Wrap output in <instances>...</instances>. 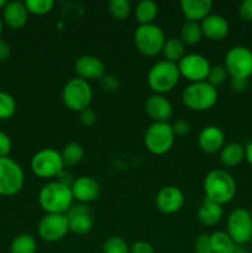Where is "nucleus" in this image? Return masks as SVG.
Here are the masks:
<instances>
[{
    "mask_svg": "<svg viewBox=\"0 0 252 253\" xmlns=\"http://www.w3.org/2000/svg\"><path fill=\"white\" fill-rule=\"evenodd\" d=\"M73 200L71 187L63 182H48L39 192V204L46 214H67Z\"/></svg>",
    "mask_w": 252,
    "mask_h": 253,
    "instance_id": "1",
    "label": "nucleus"
},
{
    "mask_svg": "<svg viewBox=\"0 0 252 253\" xmlns=\"http://www.w3.org/2000/svg\"><path fill=\"white\" fill-rule=\"evenodd\" d=\"M205 199L216 204H226L231 202L236 194V183L232 175L224 169L210 170L203 183Z\"/></svg>",
    "mask_w": 252,
    "mask_h": 253,
    "instance_id": "2",
    "label": "nucleus"
},
{
    "mask_svg": "<svg viewBox=\"0 0 252 253\" xmlns=\"http://www.w3.org/2000/svg\"><path fill=\"white\" fill-rule=\"evenodd\" d=\"M180 78L177 63L166 59L157 62L150 68L147 73V84L155 94H165L172 90Z\"/></svg>",
    "mask_w": 252,
    "mask_h": 253,
    "instance_id": "3",
    "label": "nucleus"
},
{
    "mask_svg": "<svg viewBox=\"0 0 252 253\" xmlns=\"http://www.w3.org/2000/svg\"><path fill=\"white\" fill-rule=\"evenodd\" d=\"M182 101L193 111H205L216 104L217 90L207 81L190 83L182 93Z\"/></svg>",
    "mask_w": 252,
    "mask_h": 253,
    "instance_id": "4",
    "label": "nucleus"
},
{
    "mask_svg": "<svg viewBox=\"0 0 252 253\" xmlns=\"http://www.w3.org/2000/svg\"><path fill=\"white\" fill-rule=\"evenodd\" d=\"M133 42L140 53L155 57L162 52L166 36L163 30L156 24L138 25L133 34Z\"/></svg>",
    "mask_w": 252,
    "mask_h": 253,
    "instance_id": "5",
    "label": "nucleus"
},
{
    "mask_svg": "<svg viewBox=\"0 0 252 253\" xmlns=\"http://www.w3.org/2000/svg\"><path fill=\"white\" fill-rule=\"evenodd\" d=\"M91 99H93V90L90 84L79 77L69 79L62 90L63 104L72 111L81 113L84 109H88Z\"/></svg>",
    "mask_w": 252,
    "mask_h": 253,
    "instance_id": "6",
    "label": "nucleus"
},
{
    "mask_svg": "<svg viewBox=\"0 0 252 253\" xmlns=\"http://www.w3.org/2000/svg\"><path fill=\"white\" fill-rule=\"evenodd\" d=\"M145 146L151 153L162 156L172 148L175 135L168 123H153L145 132Z\"/></svg>",
    "mask_w": 252,
    "mask_h": 253,
    "instance_id": "7",
    "label": "nucleus"
},
{
    "mask_svg": "<svg viewBox=\"0 0 252 253\" xmlns=\"http://www.w3.org/2000/svg\"><path fill=\"white\" fill-rule=\"evenodd\" d=\"M64 168L61 152L54 148H42L37 151L31 160V169L40 178H53L62 173Z\"/></svg>",
    "mask_w": 252,
    "mask_h": 253,
    "instance_id": "8",
    "label": "nucleus"
},
{
    "mask_svg": "<svg viewBox=\"0 0 252 253\" xmlns=\"http://www.w3.org/2000/svg\"><path fill=\"white\" fill-rule=\"evenodd\" d=\"M24 183V170L19 163L10 157L0 158V195L11 197L17 194Z\"/></svg>",
    "mask_w": 252,
    "mask_h": 253,
    "instance_id": "9",
    "label": "nucleus"
},
{
    "mask_svg": "<svg viewBox=\"0 0 252 253\" xmlns=\"http://www.w3.org/2000/svg\"><path fill=\"white\" fill-rule=\"evenodd\" d=\"M224 67L231 78L247 79L252 76V51L245 46L231 47L225 56Z\"/></svg>",
    "mask_w": 252,
    "mask_h": 253,
    "instance_id": "10",
    "label": "nucleus"
},
{
    "mask_svg": "<svg viewBox=\"0 0 252 253\" xmlns=\"http://www.w3.org/2000/svg\"><path fill=\"white\" fill-rule=\"evenodd\" d=\"M227 235L236 245H245L252 240V215L244 208L230 212L226 221Z\"/></svg>",
    "mask_w": 252,
    "mask_h": 253,
    "instance_id": "11",
    "label": "nucleus"
},
{
    "mask_svg": "<svg viewBox=\"0 0 252 253\" xmlns=\"http://www.w3.org/2000/svg\"><path fill=\"white\" fill-rule=\"evenodd\" d=\"M177 66L178 69H179L180 76H183L192 83L207 81L208 74H209L210 68H211L207 57L199 53L185 54L178 62Z\"/></svg>",
    "mask_w": 252,
    "mask_h": 253,
    "instance_id": "12",
    "label": "nucleus"
},
{
    "mask_svg": "<svg viewBox=\"0 0 252 253\" xmlns=\"http://www.w3.org/2000/svg\"><path fill=\"white\" fill-rule=\"evenodd\" d=\"M40 237L47 242H57L69 232V221L66 214H46L37 227Z\"/></svg>",
    "mask_w": 252,
    "mask_h": 253,
    "instance_id": "13",
    "label": "nucleus"
},
{
    "mask_svg": "<svg viewBox=\"0 0 252 253\" xmlns=\"http://www.w3.org/2000/svg\"><path fill=\"white\" fill-rule=\"evenodd\" d=\"M156 205L163 214H174L184 205V194L177 187H165L158 192L156 197Z\"/></svg>",
    "mask_w": 252,
    "mask_h": 253,
    "instance_id": "14",
    "label": "nucleus"
},
{
    "mask_svg": "<svg viewBox=\"0 0 252 253\" xmlns=\"http://www.w3.org/2000/svg\"><path fill=\"white\" fill-rule=\"evenodd\" d=\"M74 71L79 78L86 82L101 79L105 76V64L98 57L85 54L77 59L74 63Z\"/></svg>",
    "mask_w": 252,
    "mask_h": 253,
    "instance_id": "15",
    "label": "nucleus"
},
{
    "mask_svg": "<svg viewBox=\"0 0 252 253\" xmlns=\"http://www.w3.org/2000/svg\"><path fill=\"white\" fill-rule=\"evenodd\" d=\"M69 221V231L77 235H86L93 229V219H91L90 211L86 207L79 205H72L71 209L66 214Z\"/></svg>",
    "mask_w": 252,
    "mask_h": 253,
    "instance_id": "16",
    "label": "nucleus"
},
{
    "mask_svg": "<svg viewBox=\"0 0 252 253\" xmlns=\"http://www.w3.org/2000/svg\"><path fill=\"white\" fill-rule=\"evenodd\" d=\"M203 36L210 41H221L229 35L230 26L225 17L217 14H210L200 22Z\"/></svg>",
    "mask_w": 252,
    "mask_h": 253,
    "instance_id": "17",
    "label": "nucleus"
},
{
    "mask_svg": "<svg viewBox=\"0 0 252 253\" xmlns=\"http://www.w3.org/2000/svg\"><path fill=\"white\" fill-rule=\"evenodd\" d=\"M145 110L155 123H167L173 114L170 101L162 94H153L146 100Z\"/></svg>",
    "mask_w": 252,
    "mask_h": 253,
    "instance_id": "18",
    "label": "nucleus"
},
{
    "mask_svg": "<svg viewBox=\"0 0 252 253\" xmlns=\"http://www.w3.org/2000/svg\"><path fill=\"white\" fill-rule=\"evenodd\" d=\"M29 20V11L24 1H7L2 9V22L12 30L22 29Z\"/></svg>",
    "mask_w": 252,
    "mask_h": 253,
    "instance_id": "19",
    "label": "nucleus"
},
{
    "mask_svg": "<svg viewBox=\"0 0 252 253\" xmlns=\"http://www.w3.org/2000/svg\"><path fill=\"white\" fill-rule=\"evenodd\" d=\"M198 143L202 151L207 153L220 152L224 147L225 135L224 131L214 125L207 126L200 131L198 136Z\"/></svg>",
    "mask_w": 252,
    "mask_h": 253,
    "instance_id": "20",
    "label": "nucleus"
},
{
    "mask_svg": "<svg viewBox=\"0 0 252 253\" xmlns=\"http://www.w3.org/2000/svg\"><path fill=\"white\" fill-rule=\"evenodd\" d=\"M71 189L74 199L81 203L93 202L99 195L98 182L88 175H82L77 178L72 184Z\"/></svg>",
    "mask_w": 252,
    "mask_h": 253,
    "instance_id": "21",
    "label": "nucleus"
},
{
    "mask_svg": "<svg viewBox=\"0 0 252 253\" xmlns=\"http://www.w3.org/2000/svg\"><path fill=\"white\" fill-rule=\"evenodd\" d=\"M180 10L187 21L202 22L212 9L211 0H182Z\"/></svg>",
    "mask_w": 252,
    "mask_h": 253,
    "instance_id": "22",
    "label": "nucleus"
},
{
    "mask_svg": "<svg viewBox=\"0 0 252 253\" xmlns=\"http://www.w3.org/2000/svg\"><path fill=\"white\" fill-rule=\"evenodd\" d=\"M222 214H224V211H222L221 205L204 199V202L198 209L197 216L199 221L205 226H214L221 220Z\"/></svg>",
    "mask_w": 252,
    "mask_h": 253,
    "instance_id": "23",
    "label": "nucleus"
},
{
    "mask_svg": "<svg viewBox=\"0 0 252 253\" xmlns=\"http://www.w3.org/2000/svg\"><path fill=\"white\" fill-rule=\"evenodd\" d=\"M245 147L237 142L229 143L220 151V161L226 167H236L244 161Z\"/></svg>",
    "mask_w": 252,
    "mask_h": 253,
    "instance_id": "24",
    "label": "nucleus"
},
{
    "mask_svg": "<svg viewBox=\"0 0 252 253\" xmlns=\"http://www.w3.org/2000/svg\"><path fill=\"white\" fill-rule=\"evenodd\" d=\"M158 15V5L152 0H142L135 7V19L140 25L153 24Z\"/></svg>",
    "mask_w": 252,
    "mask_h": 253,
    "instance_id": "25",
    "label": "nucleus"
},
{
    "mask_svg": "<svg viewBox=\"0 0 252 253\" xmlns=\"http://www.w3.org/2000/svg\"><path fill=\"white\" fill-rule=\"evenodd\" d=\"M210 245L212 253H235L236 244L224 231H215L210 235Z\"/></svg>",
    "mask_w": 252,
    "mask_h": 253,
    "instance_id": "26",
    "label": "nucleus"
},
{
    "mask_svg": "<svg viewBox=\"0 0 252 253\" xmlns=\"http://www.w3.org/2000/svg\"><path fill=\"white\" fill-rule=\"evenodd\" d=\"M184 48L185 44L180 41V39L170 37V39L166 40L165 44H163L162 53L165 56L166 61L178 63L185 56Z\"/></svg>",
    "mask_w": 252,
    "mask_h": 253,
    "instance_id": "27",
    "label": "nucleus"
},
{
    "mask_svg": "<svg viewBox=\"0 0 252 253\" xmlns=\"http://www.w3.org/2000/svg\"><path fill=\"white\" fill-rule=\"evenodd\" d=\"M203 37L200 24L193 21H185L180 29V41L187 46H195Z\"/></svg>",
    "mask_w": 252,
    "mask_h": 253,
    "instance_id": "28",
    "label": "nucleus"
},
{
    "mask_svg": "<svg viewBox=\"0 0 252 253\" xmlns=\"http://www.w3.org/2000/svg\"><path fill=\"white\" fill-rule=\"evenodd\" d=\"M36 239L30 234H21L16 236L10 246V253H36Z\"/></svg>",
    "mask_w": 252,
    "mask_h": 253,
    "instance_id": "29",
    "label": "nucleus"
},
{
    "mask_svg": "<svg viewBox=\"0 0 252 253\" xmlns=\"http://www.w3.org/2000/svg\"><path fill=\"white\" fill-rule=\"evenodd\" d=\"M61 155L64 163V167H74V166L79 165L81 161L83 160L84 150L79 143L69 142L64 146Z\"/></svg>",
    "mask_w": 252,
    "mask_h": 253,
    "instance_id": "30",
    "label": "nucleus"
},
{
    "mask_svg": "<svg viewBox=\"0 0 252 253\" xmlns=\"http://www.w3.org/2000/svg\"><path fill=\"white\" fill-rule=\"evenodd\" d=\"M16 111V101L11 94L0 90V120H9Z\"/></svg>",
    "mask_w": 252,
    "mask_h": 253,
    "instance_id": "31",
    "label": "nucleus"
},
{
    "mask_svg": "<svg viewBox=\"0 0 252 253\" xmlns=\"http://www.w3.org/2000/svg\"><path fill=\"white\" fill-rule=\"evenodd\" d=\"M104 253H130V246L120 236H110L103 245Z\"/></svg>",
    "mask_w": 252,
    "mask_h": 253,
    "instance_id": "32",
    "label": "nucleus"
},
{
    "mask_svg": "<svg viewBox=\"0 0 252 253\" xmlns=\"http://www.w3.org/2000/svg\"><path fill=\"white\" fill-rule=\"evenodd\" d=\"M108 10L116 20H124L131 11V4L127 0H111L108 4Z\"/></svg>",
    "mask_w": 252,
    "mask_h": 253,
    "instance_id": "33",
    "label": "nucleus"
},
{
    "mask_svg": "<svg viewBox=\"0 0 252 253\" xmlns=\"http://www.w3.org/2000/svg\"><path fill=\"white\" fill-rule=\"evenodd\" d=\"M25 6H26L29 14L34 15H46L53 9V0H26Z\"/></svg>",
    "mask_w": 252,
    "mask_h": 253,
    "instance_id": "34",
    "label": "nucleus"
},
{
    "mask_svg": "<svg viewBox=\"0 0 252 253\" xmlns=\"http://www.w3.org/2000/svg\"><path fill=\"white\" fill-rule=\"evenodd\" d=\"M227 74L229 73H227V71L225 69L224 66H214L210 68L207 82L210 84V85L216 88V86L221 85V84L226 81Z\"/></svg>",
    "mask_w": 252,
    "mask_h": 253,
    "instance_id": "35",
    "label": "nucleus"
},
{
    "mask_svg": "<svg viewBox=\"0 0 252 253\" xmlns=\"http://www.w3.org/2000/svg\"><path fill=\"white\" fill-rule=\"evenodd\" d=\"M195 253H212L210 245V235H199L194 242Z\"/></svg>",
    "mask_w": 252,
    "mask_h": 253,
    "instance_id": "36",
    "label": "nucleus"
},
{
    "mask_svg": "<svg viewBox=\"0 0 252 253\" xmlns=\"http://www.w3.org/2000/svg\"><path fill=\"white\" fill-rule=\"evenodd\" d=\"M101 88L108 93H115L119 90V79L113 74H105L100 79Z\"/></svg>",
    "mask_w": 252,
    "mask_h": 253,
    "instance_id": "37",
    "label": "nucleus"
},
{
    "mask_svg": "<svg viewBox=\"0 0 252 253\" xmlns=\"http://www.w3.org/2000/svg\"><path fill=\"white\" fill-rule=\"evenodd\" d=\"M11 147L12 143L9 135L5 133L4 131H0V158L9 157L10 152H11Z\"/></svg>",
    "mask_w": 252,
    "mask_h": 253,
    "instance_id": "38",
    "label": "nucleus"
},
{
    "mask_svg": "<svg viewBox=\"0 0 252 253\" xmlns=\"http://www.w3.org/2000/svg\"><path fill=\"white\" fill-rule=\"evenodd\" d=\"M79 120H81V123L83 124L84 126L94 125L96 121L95 111L91 110L90 108L84 109V110H82L81 113H79Z\"/></svg>",
    "mask_w": 252,
    "mask_h": 253,
    "instance_id": "39",
    "label": "nucleus"
},
{
    "mask_svg": "<svg viewBox=\"0 0 252 253\" xmlns=\"http://www.w3.org/2000/svg\"><path fill=\"white\" fill-rule=\"evenodd\" d=\"M239 15L245 21H252V0H245L239 7Z\"/></svg>",
    "mask_w": 252,
    "mask_h": 253,
    "instance_id": "40",
    "label": "nucleus"
},
{
    "mask_svg": "<svg viewBox=\"0 0 252 253\" xmlns=\"http://www.w3.org/2000/svg\"><path fill=\"white\" fill-rule=\"evenodd\" d=\"M130 253H156L152 245L146 241H137L130 246Z\"/></svg>",
    "mask_w": 252,
    "mask_h": 253,
    "instance_id": "41",
    "label": "nucleus"
},
{
    "mask_svg": "<svg viewBox=\"0 0 252 253\" xmlns=\"http://www.w3.org/2000/svg\"><path fill=\"white\" fill-rule=\"evenodd\" d=\"M173 132L175 136H185L189 133L190 131V125L188 121L185 120H177L172 125Z\"/></svg>",
    "mask_w": 252,
    "mask_h": 253,
    "instance_id": "42",
    "label": "nucleus"
},
{
    "mask_svg": "<svg viewBox=\"0 0 252 253\" xmlns=\"http://www.w3.org/2000/svg\"><path fill=\"white\" fill-rule=\"evenodd\" d=\"M11 53V48H10V44L6 41L0 39V62H5L10 57Z\"/></svg>",
    "mask_w": 252,
    "mask_h": 253,
    "instance_id": "43",
    "label": "nucleus"
},
{
    "mask_svg": "<svg viewBox=\"0 0 252 253\" xmlns=\"http://www.w3.org/2000/svg\"><path fill=\"white\" fill-rule=\"evenodd\" d=\"M231 88L235 91H244L247 86V79L231 78Z\"/></svg>",
    "mask_w": 252,
    "mask_h": 253,
    "instance_id": "44",
    "label": "nucleus"
},
{
    "mask_svg": "<svg viewBox=\"0 0 252 253\" xmlns=\"http://www.w3.org/2000/svg\"><path fill=\"white\" fill-rule=\"evenodd\" d=\"M245 158L252 166V141L247 143L246 147H245Z\"/></svg>",
    "mask_w": 252,
    "mask_h": 253,
    "instance_id": "45",
    "label": "nucleus"
},
{
    "mask_svg": "<svg viewBox=\"0 0 252 253\" xmlns=\"http://www.w3.org/2000/svg\"><path fill=\"white\" fill-rule=\"evenodd\" d=\"M2 31H4V22H2V19L0 17V36L2 35Z\"/></svg>",
    "mask_w": 252,
    "mask_h": 253,
    "instance_id": "46",
    "label": "nucleus"
},
{
    "mask_svg": "<svg viewBox=\"0 0 252 253\" xmlns=\"http://www.w3.org/2000/svg\"><path fill=\"white\" fill-rule=\"evenodd\" d=\"M6 0H0V10H2L4 9V6L5 5H6Z\"/></svg>",
    "mask_w": 252,
    "mask_h": 253,
    "instance_id": "47",
    "label": "nucleus"
},
{
    "mask_svg": "<svg viewBox=\"0 0 252 253\" xmlns=\"http://www.w3.org/2000/svg\"><path fill=\"white\" fill-rule=\"evenodd\" d=\"M235 253H251V252H247V251H236Z\"/></svg>",
    "mask_w": 252,
    "mask_h": 253,
    "instance_id": "48",
    "label": "nucleus"
},
{
    "mask_svg": "<svg viewBox=\"0 0 252 253\" xmlns=\"http://www.w3.org/2000/svg\"><path fill=\"white\" fill-rule=\"evenodd\" d=\"M251 188H252V185H251Z\"/></svg>",
    "mask_w": 252,
    "mask_h": 253,
    "instance_id": "49",
    "label": "nucleus"
}]
</instances>
